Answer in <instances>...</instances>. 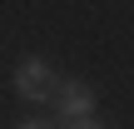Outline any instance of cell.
<instances>
[{
    "label": "cell",
    "instance_id": "cell-2",
    "mask_svg": "<svg viewBox=\"0 0 134 129\" xmlns=\"http://www.w3.org/2000/svg\"><path fill=\"white\" fill-rule=\"evenodd\" d=\"M50 80H55V70H50L45 60H35V55L15 65V89H20L25 99H45V94H50Z\"/></svg>",
    "mask_w": 134,
    "mask_h": 129
},
{
    "label": "cell",
    "instance_id": "cell-1",
    "mask_svg": "<svg viewBox=\"0 0 134 129\" xmlns=\"http://www.w3.org/2000/svg\"><path fill=\"white\" fill-rule=\"evenodd\" d=\"M60 114H65V124H75V129L99 124V119H94V94H90L80 80H65V89H60Z\"/></svg>",
    "mask_w": 134,
    "mask_h": 129
}]
</instances>
